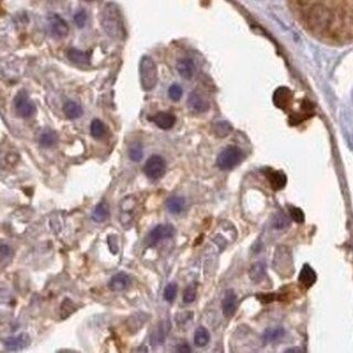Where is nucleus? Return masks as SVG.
Instances as JSON below:
<instances>
[{
	"mask_svg": "<svg viewBox=\"0 0 353 353\" xmlns=\"http://www.w3.org/2000/svg\"><path fill=\"white\" fill-rule=\"evenodd\" d=\"M289 213H290V217H292L296 223H303L304 221L303 212L299 209V207H290Z\"/></svg>",
	"mask_w": 353,
	"mask_h": 353,
	"instance_id": "31",
	"label": "nucleus"
},
{
	"mask_svg": "<svg viewBox=\"0 0 353 353\" xmlns=\"http://www.w3.org/2000/svg\"><path fill=\"white\" fill-rule=\"evenodd\" d=\"M151 120L156 124L159 128L168 130L172 128L173 125L176 124V116L167 112H160L152 116Z\"/></svg>",
	"mask_w": 353,
	"mask_h": 353,
	"instance_id": "12",
	"label": "nucleus"
},
{
	"mask_svg": "<svg viewBox=\"0 0 353 353\" xmlns=\"http://www.w3.org/2000/svg\"><path fill=\"white\" fill-rule=\"evenodd\" d=\"M178 352H182V353H185V352H191V348L187 345V343H183V345H181L180 347L178 348Z\"/></svg>",
	"mask_w": 353,
	"mask_h": 353,
	"instance_id": "36",
	"label": "nucleus"
},
{
	"mask_svg": "<svg viewBox=\"0 0 353 353\" xmlns=\"http://www.w3.org/2000/svg\"><path fill=\"white\" fill-rule=\"evenodd\" d=\"M213 132L217 137H226L232 132V126L227 122H219L213 126Z\"/></svg>",
	"mask_w": 353,
	"mask_h": 353,
	"instance_id": "25",
	"label": "nucleus"
},
{
	"mask_svg": "<svg viewBox=\"0 0 353 353\" xmlns=\"http://www.w3.org/2000/svg\"><path fill=\"white\" fill-rule=\"evenodd\" d=\"M266 276V266L264 263H255L250 269V277L255 284L262 282Z\"/></svg>",
	"mask_w": 353,
	"mask_h": 353,
	"instance_id": "21",
	"label": "nucleus"
},
{
	"mask_svg": "<svg viewBox=\"0 0 353 353\" xmlns=\"http://www.w3.org/2000/svg\"><path fill=\"white\" fill-rule=\"evenodd\" d=\"M197 298V287L195 285H190L188 286L183 293V302L186 303H191L196 301Z\"/></svg>",
	"mask_w": 353,
	"mask_h": 353,
	"instance_id": "29",
	"label": "nucleus"
},
{
	"mask_svg": "<svg viewBox=\"0 0 353 353\" xmlns=\"http://www.w3.org/2000/svg\"><path fill=\"white\" fill-rule=\"evenodd\" d=\"M284 336L283 328H275V329H267L264 333V340L266 342H274L278 340L279 338Z\"/></svg>",
	"mask_w": 353,
	"mask_h": 353,
	"instance_id": "27",
	"label": "nucleus"
},
{
	"mask_svg": "<svg viewBox=\"0 0 353 353\" xmlns=\"http://www.w3.org/2000/svg\"><path fill=\"white\" fill-rule=\"evenodd\" d=\"M57 135L55 132H53L51 129H47L41 134L40 139H39V142H40V145L43 148H50L52 146H54V145L57 143Z\"/></svg>",
	"mask_w": 353,
	"mask_h": 353,
	"instance_id": "22",
	"label": "nucleus"
},
{
	"mask_svg": "<svg viewBox=\"0 0 353 353\" xmlns=\"http://www.w3.org/2000/svg\"><path fill=\"white\" fill-rule=\"evenodd\" d=\"M49 25L52 35L57 39H62L69 35V26L57 14H52L49 18Z\"/></svg>",
	"mask_w": 353,
	"mask_h": 353,
	"instance_id": "8",
	"label": "nucleus"
},
{
	"mask_svg": "<svg viewBox=\"0 0 353 353\" xmlns=\"http://www.w3.org/2000/svg\"><path fill=\"white\" fill-rule=\"evenodd\" d=\"M144 171L151 180L160 179L164 175V172H166V161H164V159L161 156L153 154L145 163Z\"/></svg>",
	"mask_w": 353,
	"mask_h": 353,
	"instance_id": "5",
	"label": "nucleus"
},
{
	"mask_svg": "<svg viewBox=\"0 0 353 353\" xmlns=\"http://www.w3.org/2000/svg\"><path fill=\"white\" fill-rule=\"evenodd\" d=\"M101 23L104 31L110 38L116 39V40H123L126 36L124 19L118 7L115 3L110 2L104 7L103 11H101Z\"/></svg>",
	"mask_w": 353,
	"mask_h": 353,
	"instance_id": "1",
	"label": "nucleus"
},
{
	"mask_svg": "<svg viewBox=\"0 0 353 353\" xmlns=\"http://www.w3.org/2000/svg\"><path fill=\"white\" fill-rule=\"evenodd\" d=\"M238 307V296L233 290H227L225 293L223 301H222V310L225 317H232L234 315Z\"/></svg>",
	"mask_w": 353,
	"mask_h": 353,
	"instance_id": "11",
	"label": "nucleus"
},
{
	"mask_svg": "<svg viewBox=\"0 0 353 353\" xmlns=\"http://www.w3.org/2000/svg\"><path fill=\"white\" fill-rule=\"evenodd\" d=\"M140 84L145 91H151L158 82L157 66L151 56H143L139 64Z\"/></svg>",
	"mask_w": 353,
	"mask_h": 353,
	"instance_id": "2",
	"label": "nucleus"
},
{
	"mask_svg": "<svg viewBox=\"0 0 353 353\" xmlns=\"http://www.w3.org/2000/svg\"><path fill=\"white\" fill-rule=\"evenodd\" d=\"M275 299V295H263L262 297H260V302L263 303H272Z\"/></svg>",
	"mask_w": 353,
	"mask_h": 353,
	"instance_id": "35",
	"label": "nucleus"
},
{
	"mask_svg": "<svg viewBox=\"0 0 353 353\" xmlns=\"http://www.w3.org/2000/svg\"><path fill=\"white\" fill-rule=\"evenodd\" d=\"M89 1H91V0H89Z\"/></svg>",
	"mask_w": 353,
	"mask_h": 353,
	"instance_id": "37",
	"label": "nucleus"
},
{
	"mask_svg": "<svg viewBox=\"0 0 353 353\" xmlns=\"http://www.w3.org/2000/svg\"><path fill=\"white\" fill-rule=\"evenodd\" d=\"M16 114L21 118H29L36 113V105L29 98L26 91H20L13 101Z\"/></svg>",
	"mask_w": 353,
	"mask_h": 353,
	"instance_id": "4",
	"label": "nucleus"
},
{
	"mask_svg": "<svg viewBox=\"0 0 353 353\" xmlns=\"http://www.w3.org/2000/svg\"><path fill=\"white\" fill-rule=\"evenodd\" d=\"M86 19H88V16H86V12L83 11V10L80 11V12H77L75 14V17H74L75 23L77 25V27H80V28H83L85 26Z\"/></svg>",
	"mask_w": 353,
	"mask_h": 353,
	"instance_id": "33",
	"label": "nucleus"
},
{
	"mask_svg": "<svg viewBox=\"0 0 353 353\" xmlns=\"http://www.w3.org/2000/svg\"><path fill=\"white\" fill-rule=\"evenodd\" d=\"M130 284H132V279H130L129 275L126 273H118L115 276L112 277L109 280L108 287L112 292H124L126 290Z\"/></svg>",
	"mask_w": 353,
	"mask_h": 353,
	"instance_id": "10",
	"label": "nucleus"
},
{
	"mask_svg": "<svg viewBox=\"0 0 353 353\" xmlns=\"http://www.w3.org/2000/svg\"><path fill=\"white\" fill-rule=\"evenodd\" d=\"M177 292H178V286L176 283L168 284L166 288H164V292H163L164 301H167L168 303H172L173 301H175V298L177 296Z\"/></svg>",
	"mask_w": 353,
	"mask_h": 353,
	"instance_id": "28",
	"label": "nucleus"
},
{
	"mask_svg": "<svg viewBox=\"0 0 353 353\" xmlns=\"http://www.w3.org/2000/svg\"><path fill=\"white\" fill-rule=\"evenodd\" d=\"M175 235V227L170 224H160L153 227L147 236V243L149 246L158 244L162 240L170 239Z\"/></svg>",
	"mask_w": 353,
	"mask_h": 353,
	"instance_id": "6",
	"label": "nucleus"
},
{
	"mask_svg": "<svg viewBox=\"0 0 353 353\" xmlns=\"http://www.w3.org/2000/svg\"><path fill=\"white\" fill-rule=\"evenodd\" d=\"M177 70L179 72V74H180L183 79L189 80L195 74V63H193V61L191 59H188V57H185V59H181L178 61L177 63Z\"/></svg>",
	"mask_w": 353,
	"mask_h": 353,
	"instance_id": "15",
	"label": "nucleus"
},
{
	"mask_svg": "<svg viewBox=\"0 0 353 353\" xmlns=\"http://www.w3.org/2000/svg\"><path fill=\"white\" fill-rule=\"evenodd\" d=\"M266 176L268 178L270 187H272L274 190H280L286 186L287 178L285 176V173L282 171L268 170L266 172Z\"/></svg>",
	"mask_w": 353,
	"mask_h": 353,
	"instance_id": "14",
	"label": "nucleus"
},
{
	"mask_svg": "<svg viewBox=\"0 0 353 353\" xmlns=\"http://www.w3.org/2000/svg\"><path fill=\"white\" fill-rule=\"evenodd\" d=\"M0 255H1V259L4 260V258L9 257L11 255V250L8 245L2 244L1 248H0Z\"/></svg>",
	"mask_w": 353,
	"mask_h": 353,
	"instance_id": "34",
	"label": "nucleus"
},
{
	"mask_svg": "<svg viewBox=\"0 0 353 353\" xmlns=\"http://www.w3.org/2000/svg\"><path fill=\"white\" fill-rule=\"evenodd\" d=\"M108 216H109V207L107 202L101 201L95 206L93 213H92V220L96 222V223H101V222L107 220Z\"/></svg>",
	"mask_w": 353,
	"mask_h": 353,
	"instance_id": "17",
	"label": "nucleus"
},
{
	"mask_svg": "<svg viewBox=\"0 0 353 353\" xmlns=\"http://www.w3.org/2000/svg\"><path fill=\"white\" fill-rule=\"evenodd\" d=\"M287 225H288V220L284 214L279 213L274 217V226L276 227V229H284V227H286Z\"/></svg>",
	"mask_w": 353,
	"mask_h": 353,
	"instance_id": "32",
	"label": "nucleus"
},
{
	"mask_svg": "<svg viewBox=\"0 0 353 353\" xmlns=\"http://www.w3.org/2000/svg\"><path fill=\"white\" fill-rule=\"evenodd\" d=\"M188 106L195 113H205L210 108L209 101L197 92H192L188 99Z\"/></svg>",
	"mask_w": 353,
	"mask_h": 353,
	"instance_id": "9",
	"label": "nucleus"
},
{
	"mask_svg": "<svg viewBox=\"0 0 353 353\" xmlns=\"http://www.w3.org/2000/svg\"><path fill=\"white\" fill-rule=\"evenodd\" d=\"M31 339L28 333H20V335L7 338L3 341V346L7 351H20L30 345Z\"/></svg>",
	"mask_w": 353,
	"mask_h": 353,
	"instance_id": "7",
	"label": "nucleus"
},
{
	"mask_svg": "<svg viewBox=\"0 0 353 353\" xmlns=\"http://www.w3.org/2000/svg\"><path fill=\"white\" fill-rule=\"evenodd\" d=\"M168 94H169V98H170L172 101H179L181 99V96H182V89H181V86L180 85H178V84H173L170 86V89H169L168 91Z\"/></svg>",
	"mask_w": 353,
	"mask_h": 353,
	"instance_id": "30",
	"label": "nucleus"
},
{
	"mask_svg": "<svg viewBox=\"0 0 353 353\" xmlns=\"http://www.w3.org/2000/svg\"><path fill=\"white\" fill-rule=\"evenodd\" d=\"M167 209L172 214H179L185 210L186 200L182 197H171L167 200Z\"/></svg>",
	"mask_w": 353,
	"mask_h": 353,
	"instance_id": "18",
	"label": "nucleus"
},
{
	"mask_svg": "<svg viewBox=\"0 0 353 353\" xmlns=\"http://www.w3.org/2000/svg\"><path fill=\"white\" fill-rule=\"evenodd\" d=\"M144 156L143 151V145L140 143H134L129 148V158L132 159L133 161H140Z\"/></svg>",
	"mask_w": 353,
	"mask_h": 353,
	"instance_id": "26",
	"label": "nucleus"
},
{
	"mask_svg": "<svg viewBox=\"0 0 353 353\" xmlns=\"http://www.w3.org/2000/svg\"><path fill=\"white\" fill-rule=\"evenodd\" d=\"M274 104L277 106L278 108L286 109L292 100V92L287 88H279L274 93Z\"/></svg>",
	"mask_w": 353,
	"mask_h": 353,
	"instance_id": "13",
	"label": "nucleus"
},
{
	"mask_svg": "<svg viewBox=\"0 0 353 353\" xmlns=\"http://www.w3.org/2000/svg\"><path fill=\"white\" fill-rule=\"evenodd\" d=\"M106 134V127L104 123L100 119H94L91 123V135L95 139H101Z\"/></svg>",
	"mask_w": 353,
	"mask_h": 353,
	"instance_id": "24",
	"label": "nucleus"
},
{
	"mask_svg": "<svg viewBox=\"0 0 353 353\" xmlns=\"http://www.w3.org/2000/svg\"><path fill=\"white\" fill-rule=\"evenodd\" d=\"M195 345L199 348L205 347L210 341V333L204 327L198 328L195 332Z\"/></svg>",
	"mask_w": 353,
	"mask_h": 353,
	"instance_id": "23",
	"label": "nucleus"
},
{
	"mask_svg": "<svg viewBox=\"0 0 353 353\" xmlns=\"http://www.w3.org/2000/svg\"><path fill=\"white\" fill-rule=\"evenodd\" d=\"M242 159H243V151L236 146H229L217 156L216 164L221 170H231L238 166Z\"/></svg>",
	"mask_w": 353,
	"mask_h": 353,
	"instance_id": "3",
	"label": "nucleus"
},
{
	"mask_svg": "<svg viewBox=\"0 0 353 353\" xmlns=\"http://www.w3.org/2000/svg\"><path fill=\"white\" fill-rule=\"evenodd\" d=\"M67 57L71 62H73L75 64L79 65H86L89 64L90 57L88 53H85L77 49H70L67 51Z\"/></svg>",
	"mask_w": 353,
	"mask_h": 353,
	"instance_id": "19",
	"label": "nucleus"
},
{
	"mask_svg": "<svg viewBox=\"0 0 353 353\" xmlns=\"http://www.w3.org/2000/svg\"><path fill=\"white\" fill-rule=\"evenodd\" d=\"M63 112L64 115L69 119H76L79 118L83 114V109H82L81 106L75 103V101H66L63 106Z\"/></svg>",
	"mask_w": 353,
	"mask_h": 353,
	"instance_id": "20",
	"label": "nucleus"
},
{
	"mask_svg": "<svg viewBox=\"0 0 353 353\" xmlns=\"http://www.w3.org/2000/svg\"><path fill=\"white\" fill-rule=\"evenodd\" d=\"M316 279L317 276L315 270L309 265H304L302 269L301 275H299V283H301L304 288H309L315 284Z\"/></svg>",
	"mask_w": 353,
	"mask_h": 353,
	"instance_id": "16",
	"label": "nucleus"
}]
</instances>
